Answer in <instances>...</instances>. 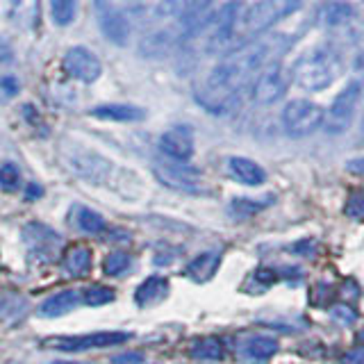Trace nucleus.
I'll return each instance as SVG.
<instances>
[{"mask_svg": "<svg viewBox=\"0 0 364 364\" xmlns=\"http://www.w3.org/2000/svg\"><path fill=\"white\" fill-rule=\"evenodd\" d=\"M267 55H269V43L264 39L246 43L242 48L228 53L223 60L212 68L210 75L205 77L203 87L196 91L198 102L203 107H208L210 112L228 109L235 102L239 89L248 82V77L264 64Z\"/></svg>", "mask_w": 364, "mask_h": 364, "instance_id": "obj_1", "label": "nucleus"}, {"mask_svg": "<svg viewBox=\"0 0 364 364\" xmlns=\"http://www.w3.org/2000/svg\"><path fill=\"white\" fill-rule=\"evenodd\" d=\"M294 82L305 91H321L339 75V57L326 48L305 53L291 68Z\"/></svg>", "mask_w": 364, "mask_h": 364, "instance_id": "obj_2", "label": "nucleus"}, {"mask_svg": "<svg viewBox=\"0 0 364 364\" xmlns=\"http://www.w3.org/2000/svg\"><path fill=\"white\" fill-rule=\"evenodd\" d=\"M299 5L301 0H259L244 11L242 23H239V34L255 37V34L267 32L273 23L299 9ZM239 46H242V37H239Z\"/></svg>", "mask_w": 364, "mask_h": 364, "instance_id": "obj_3", "label": "nucleus"}, {"mask_svg": "<svg viewBox=\"0 0 364 364\" xmlns=\"http://www.w3.org/2000/svg\"><path fill=\"white\" fill-rule=\"evenodd\" d=\"M132 339V333H123V330H100V333L77 335V337H50L43 341V346L60 353H82L91 348H107L119 346Z\"/></svg>", "mask_w": 364, "mask_h": 364, "instance_id": "obj_4", "label": "nucleus"}, {"mask_svg": "<svg viewBox=\"0 0 364 364\" xmlns=\"http://www.w3.org/2000/svg\"><path fill=\"white\" fill-rule=\"evenodd\" d=\"M326 121V114L321 105H316L312 100H291L287 102V107L282 109V125L287 134L291 136H307L312 134L316 128H321V123Z\"/></svg>", "mask_w": 364, "mask_h": 364, "instance_id": "obj_5", "label": "nucleus"}, {"mask_svg": "<svg viewBox=\"0 0 364 364\" xmlns=\"http://www.w3.org/2000/svg\"><path fill=\"white\" fill-rule=\"evenodd\" d=\"M360 94H362L360 82H348L339 91L326 114V121H323L328 134H344L350 128L353 117H355V109H358Z\"/></svg>", "mask_w": 364, "mask_h": 364, "instance_id": "obj_6", "label": "nucleus"}, {"mask_svg": "<svg viewBox=\"0 0 364 364\" xmlns=\"http://www.w3.org/2000/svg\"><path fill=\"white\" fill-rule=\"evenodd\" d=\"M155 176L162 185L187 191V193H200V173L193 166L176 159H157L155 162Z\"/></svg>", "mask_w": 364, "mask_h": 364, "instance_id": "obj_7", "label": "nucleus"}, {"mask_svg": "<svg viewBox=\"0 0 364 364\" xmlns=\"http://www.w3.org/2000/svg\"><path fill=\"white\" fill-rule=\"evenodd\" d=\"M23 242H26L30 257H37L39 262H53L55 253L62 246V237L50 225L32 221L23 228Z\"/></svg>", "mask_w": 364, "mask_h": 364, "instance_id": "obj_8", "label": "nucleus"}, {"mask_svg": "<svg viewBox=\"0 0 364 364\" xmlns=\"http://www.w3.org/2000/svg\"><path fill=\"white\" fill-rule=\"evenodd\" d=\"M94 14H96L100 32L105 34L112 43H117V46L128 43L130 21L112 0H94Z\"/></svg>", "mask_w": 364, "mask_h": 364, "instance_id": "obj_9", "label": "nucleus"}, {"mask_svg": "<svg viewBox=\"0 0 364 364\" xmlns=\"http://www.w3.org/2000/svg\"><path fill=\"white\" fill-rule=\"evenodd\" d=\"M64 71L80 80V82H96L102 73V64L98 57L85 46H75L64 55Z\"/></svg>", "mask_w": 364, "mask_h": 364, "instance_id": "obj_10", "label": "nucleus"}, {"mask_svg": "<svg viewBox=\"0 0 364 364\" xmlns=\"http://www.w3.org/2000/svg\"><path fill=\"white\" fill-rule=\"evenodd\" d=\"M284 91H287V77H284L282 66L269 64L255 80L253 98L259 105H273V102H278L284 96Z\"/></svg>", "mask_w": 364, "mask_h": 364, "instance_id": "obj_11", "label": "nucleus"}, {"mask_svg": "<svg viewBox=\"0 0 364 364\" xmlns=\"http://www.w3.org/2000/svg\"><path fill=\"white\" fill-rule=\"evenodd\" d=\"M159 151H162L168 159L176 162H187L193 155V134L185 125H176V128L166 130L159 136Z\"/></svg>", "mask_w": 364, "mask_h": 364, "instance_id": "obj_12", "label": "nucleus"}, {"mask_svg": "<svg viewBox=\"0 0 364 364\" xmlns=\"http://www.w3.org/2000/svg\"><path fill=\"white\" fill-rule=\"evenodd\" d=\"M71 168L75 171L77 176H82L91 182H102L112 171V164L107 162L105 157H100L96 153L89 151H77L71 155Z\"/></svg>", "mask_w": 364, "mask_h": 364, "instance_id": "obj_13", "label": "nucleus"}, {"mask_svg": "<svg viewBox=\"0 0 364 364\" xmlns=\"http://www.w3.org/2000/svg\"><path fill=\"white\" fill-rule=\"evenodd\" d=\"M82 303V291L77 289H64V291H57L53 294L50 299H46L39 307V314L41 316H64L66 312L75 310V307Z\"/></svg>", "mask_w": 364, "mask_h": 364, "instance_id": "obj_14", "label": "nucleus"}, {"mask_svg": "<svg viewBox=\"0 0 364 364\" xmlns=\"http://www.w3.org/2000/svg\"><path fill=\"white\" fill-rule=\"evenodd\" d=\"M171 291V284L164 276H151L146 278L134 291V301L139 307H151L162 303Z\"/></svg>", "mask_w": 364, "mask_h": 364, "instance_id": "obj_15", "label": "nucleus"}, {"mask_svg": "<svg viewBox=\"0 0 364 364\" xmlns=\"http://www.w3.org/2000/svg\"><path fill=\"white\" fill-rule=\"evenodd\" d=\"M91 259H94L91 248L77 244V246L66 248V253L62 255V269L71 278H85L91 271Z\"/></svg>", "mask_w": 364, "mask_h": 364, "instance_id": "obj_16", "label": "nucleus"}, {"mask_svg": "<svg viewBox=\"0 0 364 364\" xmlns=\"http://www.w3.org/2000/svg\"><path fill=\"white\" fill-rule=\"evenodd\" d=\"M9 16L21 28H34L39 26L41 16V0H7Z\"/></svg>", "mask_w": 364, "mask_h": 364, "instance_id": "obj_17", "label": "nucleus"}, {"mask_svg": "<svg viewBox=\"0 0 364 364\" xmlns=\"http://www.w3.org/2000/svg\"><path fill=\"white\" fill-rule=\"evenodd\" d=\"M228 166H230V173L235 180L244 182V185H262V182L267 180V173L264 168H262L259 164H255L253 159L248 157H232L230 162H228Z\"/></svg>", "mask_w": 364, "mask_h": 364, "instance_id": "obj_18", "label": "nucleus"}, {"mask_svg": "<svg viewBox=\"0 0 364 364\" xmlns=\"http://www.w3.org/2000/svg\"><path fill=\"white\" fill-rule=\"evenodd\" d=\"M219 264H221L219 253H203L198 257H193L185 267V276L196 282H208L219 271Z\"/></svg>", "mask_w": 364, "mask_h": 364, "instance_id": "obj_19", "label": "nucleus"}, {"mask_svg": "<svg viewBox=\"0 0 364 364\" xmlns=\"http://www.w3.org/2000/svg\"><path fill=\"white\" fill-rule=\"evenodd\" d=\"M91 117L102 119V121L130 123V121H144L146 112L141 107H134V105H98V107L91 109Z\"/></svg>", "mask_w": 364, "mask_h": 364, "instance_id": "obj_20", "label": "nucleus"}, {"mask_svg": "<svg viewBox=\"0 0 364 364\" xmlns=\"http://www.w3.org/2000/svg\"><path fill=\"white\" fill-rule=\"evenodd\" d=\"M71 221L75 223V228H80V230L87 235H100L107 230L105 219H102L98 212L82 208V205H77V208L71 210Z\"/></svg>", "mask_w": 364, "mask_h": 364, "instance_id": "obj_21", "label": "nucleus"}, {"mask_svg": "<svg viewBox=\"0 0 364 364\" xmlns=\"http://www.w3.org/2000/svg\"><path fill=\"white\" fill-rule=\"evenodd\" d=\"M214 0H185V9H182V28L185 32H196L205 26L203 14Z\"/></svg>", "mask_w": 364, "mask_h": 364, "instance_id": "obj_22", "label": "nucleus"}, {"mask_svg": "<svg viewBox=\"0 0 364 364\" xmlns=\"http://www.w3.org/2000/svg\"><path fill=\"white\" fill-rule=\"evenodd\" d=\"M178 37L171 30H162V32H155L151 37H146L141 43V53L146 57H162L166 55L171 48L176 46Z\"/></svg>", "mask_w": 364, "mask_h": 364, "instance_id": "obj_23", "label": "nucleus"}, {"mask_svg": "<svg viewBox=\"0 0 364 364\" xmlns=\"http://www.w3.org/2000/svg\"><path fill=\"white\" fill-rule=\"evenodd\" d=\"M278 341L273 337H253L246 344V355L253 362H267L278 353Z\"/></svg>", "mask_w": 364, "mask_h": 364, "instance_id": "obj_24", "label": "nucleus"}, {"mask_svg": "<svg viewBox=\"0 0 364 364\" xmlns=\"http://www.w3.org/2000/svg\"><path fill=\"white\" fill-rule=\"evenodd\" d=\"M225 348L219 337H203L191 346V358L196 360H223Z\"/></svg>", "mask_w": 364, "mask_h": 364, "instance_id": "obj_25", "label": "nucleus"}, {"mask_svg": "<svg viewBox=\"0 0 364 364\" xmlns=\"http://www.w3.org/2000/svg\"><path fill=\"white\" fill-rule=\"evenodd\" d=\"M50 11L57 26H68L77 14V0H50Z\"/></svg>", "mask_w": 364, "mask_h": 364, "instance_id": "obj_26", "label": "nucleus"}, {"mask_svg": "<svg viewBox=\"0 0 364 364\" xmlns=\"http://www.w3.org/2000/svg\"><path fill=\"white\" fill-rule=\"evenodd\" d=\"M130 262H132V257L128 253H123V250H114V253H109L105 257V262H102V271H105L107 276H121V273H125L130 269Z\"/></svg>", "mask_w": 364, "mask_h": 364, "instance_id": "obj_27", "label": "nucleus"}, {"mask_svg": "<svg viewBox=\"0 0 364 364\" xmlns=\"http://www.w3.org/2000/svg\"><path fill=\"white\" fill-rule=\"evenodd\" d=\"M114 299H117V291L109 289V287H102V284H94V287H87L82 291V303H87L91 307L112 303Z\"/></svg>", "mask_w": 364, "mask_h": 364, "instance_id": "obj_28", "label": "nucleus"}, {"mask_svg": "<svg viewBox=\"0 0 364 364\" xmlns=\"http://www.w3.org/2000/svg\"><path fill=\"white\" fill-rule=\"evenodd\" d=\"M353 16V9L344 3H330L321 9V18L328 26H339V23H346Z\"/></svg>", "mask_w": 364, "mask_h": 364, "instance_id": "obj_29", "label": "nucleus"}, {"mask_svg": "<svg viewBox=\"0 0 364 364\" xmlns=\"http://www.w3.org/2000/svg\"><path fill=\"white\" fill-rule=\"evenodd\" d=\"M267 205L259 203V200H250V198H235L230 203V214L235 219H246V216H253L259 210H264Z\"/></svg>", "mask_w": 364, "mask_h": 364, "instance_id": "obj_30", "label": "nucleus"}, {"mask_svg": "<svg viewBox=\"0 0 364 364\" xmlns=\"http://www.w3.org/2000/svg\"><path fill=\"white\" fill-rule=\"evenodd\" d=\"M21 187V171L16 164L5 162L0 164V189L5 191H16Z\"/></svg>", "mask_w": 364, "mask_h": 364, "instance_id": "obj_31", "label": "nucleus"}, {"mask_svg": "<svg viewBox=\"0 0 364 364\" xmlns=\"http://www.w3.org/2000/svg\"><path fill=\"white\" fill-rule=\"evenodd\" d=\"M18 80L14 75H3L0 77V100H9L18 94Z\"/></svg>", "mask_w": 364, "mask_h": 364, "instance_id": "obj_32", "label": "nucleus"}, {"mask_svg": "<svg viewBox=\"0 0 364 364\" xmlns=\"http://www.w3.org/2000/svg\"><path fill=\"white\" fill-rule=\"evenodd\" d=\"M346 216L350 219H364V193H353L346 203Z\"/></svg>", "mask_w": 364, "mask_h": 364, "instance_id": "obj_33", "label": "nucleus"}, {"mask_svg": "<svg viewBox=\"0 0 364 364\" xmlns=\"http://www.w3.org/2000/svg\"><path fill=\"white\" fill-rule=\"evenodd\" d=\"M330 314H333V318H337L339 323H344V326H350V323H355V310L348 305H333V310H330Z\"/></svg>", "mask_w": 364, "mask_h": 364, "instance_id": "obj_34", "label": "nucleus"}, {"mask_svg": "<svg viewBox=\"0 0 364 364\" xmlns=\"http://www.w3.org/2000/svg\"><path fill=\"white\" fill-rule=\"evenodd\" d=\"M144 355L141 353H123V355L114 358V364H141Z\"/></svg>", "mask_w": 364, "mask_h": 364, "instance_id": "obj_35", "label": "nucleus"}, {"mask_svg": "<svg viewBox=\"0 0 364 364\" xmlns=\"http://www.w3.org/2000/svg\"><path fill=\"white\" fill-rule=\"evenodd\" d=\"M341 364H364V348H353L348 350L344 358H341Z\"/></svg>", "mask_w": 364, "mask_h": 364, "instance_id": "obj_36", "label": "nucleus"}, {"mask_svg": "<svg viewBox=\"0 0 364 364\" xmlns=\"http://www.w3.org/2000/svg\"><path fill=\"white\" fill-rule=\"evenodd\" d=\"M346 168L350 173H358V176H364V157H355V159H348Z\"/></svg>", "mask_w": 364, "mask_h": 364, "instance_id": "obj_37", "label": "nucleus"}, {"mask_svg": "<svg viewBox=\"0 0 364 364\" xmlns=\"http://www.w3.org/2000/svg\"><path fill=\"white\" fill-rule=\"evenodd\" d=\"M41 187L39 185H30V189H28V198H39L41 196Z\"/></svg>", "mask_w": 364, "mask_h": 364, "instance_id": "obj_38", "label": "nucleus"}, {"mask_svg": "<svg viewBox=\"0 0 364 364\" xmlns=\"http://www.w3.org/2000/svg\"><path fill=\"white\" fill-rule=\"evenodd\" d=\"M358 339H360V341H362V344H364V330H362V333L358 335Z\"/></svg>", "mask_w": 364, "mask_h": 364, "instance_id": "obj_39", "label": "nucleus"}, {"mask_svg": "<svg viewBox=\"0 0 364 364\" xmlns=\"http://www.w3.org/2000/svg\"><path fill=\"white\" fill-rule=\"evenodd\" d=\"M53 364H75V362H53Z\"/></svg>", "mask_w": 364, "mask_h": 364, "instance_id": "obj_40", "label": "nucleus"}, {"mask_svg": "<svg viewBox=\"0 0 364 364\" xmlns=\"http://www.w3.org/2000/svg\"><path fill=\"white\" fill-rule=\"evenodd\" d=\"M362 134H364V117H362Z\"/></svg>", "mask_w": 364, "mask_h": 364, "instance_id": "obj_41", "label": "nucleus"}, {"mask_svg": "<svg viewBox=\"0 0 364 364\" xmlns=\"http://www.w3.org/2000/svg\"><path fill=\"white\" fill-rule=\"evenodd\" d=\"M362 193H364V191H362Z\"/></svg>", "mask_w": 364, "mask_h": 364, "instance_id": "obj_42", "label": "nucleus"}]
</instances>
